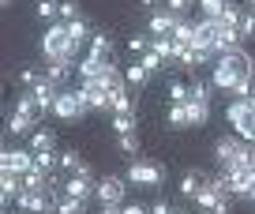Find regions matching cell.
Instances as JSON below:
<instances>
[{"instance_id": "6da1fadb", "label": "cell", "mask_w": 255, "mask_h": 214, "mask_svg": "<svg viewBox=\"0 0 255 214\" xmlns=\"http://www.w3.org/2000/svg\"><path fill=\"white\" fill-rule=\"evenodd\" d=\"M244 75H255V60L244 53V49H229V53H218L210 83H214L218 90H233L237 79H244Z\"/></svg>"}, {"instance_id": "7a4b0ae2", "label": "cell", "mask_w": 255, "mask_h": 214, "mask_svg": "<svg viewBox=\"0 0 255 214\" xmlns=\"http://www.w3.org/2000/svg\"><path fill=\"white\" fill-rule=\"evenodd\" d=\"M79 45H83V41L72 38V30H68V23H64V19L49 23V30L41 34V53H45V60L72 64L75 56H79Z\"/></svg>"}, {"instance_id": "3957f363", "label": "cell", "mask_w": 255, "mask_h": 214, "mask_svg": "<svg viewBox=\"0 0 255 214\" xmlns=\"http://www.w3.org/2000/svg\"><path fill=\"white\" fill-rule=\"evenodd\" d=\"M225 196H229V184H225V177H207V184L199 188V196L191 199V203L199 207V211H229L225 207Z\"/></svg>"}, {"instance_id": "277c9868", "label": "cell", "mask_w": 255, "mask_h": 214, "mask_svg": "<svg viewBox=\"0 0 255 214\" xmlns=\"http://www.w3.org/2000/svg\"><path fill=\"white\" fill-rule=\"evenodd\" d=\"M225 117H229L233 132H237L244 143H255V109L248 105V98H237V102L225 109Z\"/></svg>"}, {"instance_id": "5b68a950", "label": "cell", "mask_w": 255, "mask_h": 214, "mask_svg": "<svg viewBox=\"0 0 255 214\" xmlns=\"http://www.w3.org/2000/svg\"><path fill=\"white\" fill-rule=\"evenodd\" d=\"M128 181L135 184V188H158V184L165 181V166H158V162H150V158H131Z\"/></svg>"}, {"instance_id": "8992f818", "label": "cell", "mask_w": 255, "mask_h": 214, "mask_svg": "<svg viewBox=\"0 0 255 214\" xmlns=\"http://www.w3.org/2000/svg\"><path fill=\"white\" fill-rule=\"evenodd\" d=\"M15 203L23 214H56V196L49 192V184L45 188H23Z\"/></svg>"}, {"instance_id": "52a82bcc", "label": "cell", "mask_w": 255, "mask_h": 214, "mask_svg": "<svg viewBox=\"0 0 255 214\" xmlns=\"http://www.w3.org/2000/svg\"><path fill=\"white\" fill-rule=\"evenodd\" d=\"M222 177H225V184H229V196H244V199H252V192H255V169L225 166V169H222Z\"/></svg>"}, {"instance_id": "ba28073f", "label": "cell", "mask_w": 255, "mask_h": 214, "mask_svg": "<svg viewBox=\"0 0 255 214\" xmlns=\"http://www.w3.org/2000/svg\"><path fill=\"white\" fill-rule=\"evenodd\" d=\"M184 23V15L180 11H169V8H161V11H150V19H146V30L154 34V38H173V30Z\"/></svg>"}, {"instance_id": "9c48e42d", "label": "cell", "mask_w": 255, "mask_h": 214, "mask_svg": "<svg viewBox=\"0 0 255 214\" xmlns=\"http://www.w3.org/2000/svg\"><path fill=\"white\" fill-rule=\"evenodd\" d=\"M124 192H128V184L120 181V177H102V181H98L94 199L102 207H124Z\"/></svg>"}, {"instance_id": "30bf717a", "label": "cell", "mask_w": 255, "mask_h": 214, "mask_svg": "<svg viewBox=\"0 0 255 214\" xmlns=\"http://www.w3.org/2000/svg\"><path fill=\"white\" fill-rule=\"evenodd\" d=\"M53 113H56L60 120H68V124H72V120H79V117H87V109H83V102H79V94H75V90H60V94H56Z\"/></svg>"}, {"instance_id": "8fae6325", "label": "cell", "mask_w": 255, "mask_h": 214, "mask_svg": "<svg viewBox=\"0 0 255 214\" xmlns=\"http://www.w3.org/2000/svg\"><path fill=\"white\" fill-rule=\"evenodd\" d=\"M0 169H11V173H30L34 169V151H0Z\"/></svg>"}, {"instance_id": "7c38bea8", "label": "cell", "mask_w": 255, "mask_h": 214, "mask_svg": "<svg viewBox=\"0 0 255 214\" xmlns=\"http://www.w3.org/2000/svg\"><path fill=\"white\" fill-rule=\"evenodd\" d=\"M191 45L218 53V19H199V23H195V38H191Z\"/></svg>"}, {"instance_id": "4fadbf2b", "label": "cell", "mask_w": 255, "mask_h": 214, "mask_svg": "<svg viewBox=\"0 0 255 214\" xmlns=\"http://www.w3.org/2000/svg\"><path fill=\"white\" fill-rule=\"evenodd\" d=\"M98 192V181L94 177H83V173H72L64 181V196H75V199H90Z\"/></svg>"}, {"instance_id": "5bb4252c", "label": "cell", "mask_w": 255, "mask_h": 214, "mask_svg": "<svg viewBox=\"0 0 255 214\" xmlns=\"http://www.w3.org/2000/svg\"><path fill=\"white\" fill-rule=\"evenodd\" d=\"M19 192H23V177L11 173V169H4V173H0V199L11 203V199H19Z\"/></svg>"}, {"instance_id": "9a60e30c", "label": "cell", "mask_w": 255, "mask_h": 214, "mask_svg": "<svg viewBox=\"0 0 255 214\" xmlns=\"http://www.w3.org/2000/svg\"><path fill=\"white\" fill-rule=\"evenodd\" d=\"M203 184H207V173L191 169V173H184V177H180V196H184V199H195Z\"/></svg>"}, {"instance_id": "2e32d148", "label": "cell", "mask_w": 255, "mask_h": 214, "mask_svg": "<svg viewBox=\"0 0 255 214\" xmlns=\"http://www.w3.org/2000/svg\"><path fill=\"white\" fill-rule=\"evenodd\" d=\"M240 41H244V34H240L237 26H222V23H218V53L240 49Z\"/></svg>"}, {"instance_id": "e0dca14e", "label": "cell", "mask_w": 255, "mask_h": 214, "mask_svg": "<svg viewBox=\"0 0 255 214\" xmlns=\"http://www.w3.org/2000/svg\"><path fill=\"white\" fill-rule=\"evenodd\" d=\"M240 147H244L240 139H218V143H214V158L222 162V166H229V162H237Z\"/></svg>"}, {"instance_id": "ac0fdd59", "label": "cell", "mask_w": 255, "mask_h": 214, "mask_svg": "<svg viewBox=\"0 0 255 214\" xmlns=\"http://www.w3.org/2000/svg\"><path fill=\"white\" fill-rule=\"evenodd\" d=\"M150 75H154V71L146 68L143 60H131V64H128V71H124L128 87H146V83H150Z\"/></svg>"}, {"instance_id": "d6986e66", "label": "cell", "mask_w": 255, "mask_h": 214, "mask_svg": "<svg viewBox=\"0 0 255 214\" xmlns=\"http://www.w3.org/2000/svg\"><path fill=\"white\" fill-rule=\"evenodd\" d=\"M90 56H98V60H113V38L105 30H98L94 38H90Z\"/></svg>"}, {"instance_id": "ffe728a7", "label": "cell", "mask_w": 255, "mask_h": 214, "mask_svg": "<svg viewBox=\"0 0 255 214\" xmlns=\"http://www.w3.org/2000/svg\"><path fill=\"white\" fill-rule=\"evenodd\" d=\"M56 147V132L53 128H34L30 132V151H53Z\"/></svg>"}, {"instance_id": "44dd1931", "label": "cell", "mask_w": 255, "mask_h": 214, "mask_svg": "<svg viewBox=\"0 0 255 214\" xmlns=\"http://www.w3.org/2000/svg\"><path fill=\"white\" fill-rule=\"evenodd\" d=\"M60 169H68V173H83V177H94V169H90L75 151H64V154H60Z\"/></svg>"}, {"instance_id": "7402d4cb", "label": "cell", "mask_w": 255, "mask_h": 214, "mask_svg": "<svg viewBox=\"0 0 255 214\" xmlns=\"http://www.w3.org/2000/svg\"><path fill=\"white\" fill-rule=\"evenodd\" d=\"M109 109L113 113H131V98H128V83L109 90Z\"/></svg>"}, {"instance_id": "603a6c76", "label": "cell", "mask_w": 255, "mask_h": 214, "mask_svg": "<svg viewBox=\"0 0 255 214\" xmlns=\"http://www.w3.org/2000/svg\"><path fill=\"white\" fill-rule=\"evenodd\" d=\"M68 68L72 64H60V60H45V79L53 83V87L64 90V83H68Z\"/></svg>"}, {"instance_id": "cb8c5ba5", "label": "cell", "mask_w": 255, "mask_h": 214, "mask_svg": "<svg viewBox=\"0 0 255 214\" xmlns=\"http://www.w3.org/2000/svg\"><path fill=\"white\" fill-rule=\"evenodd\" d=\"M169 128H191V120H188V102H173V105H169Z\"/></svg>"}, {"instance_id": "d4e9b609", "label": "cell", "mask_w": 255, "mask_h": 214, "mask_svg": "<svg viewBox=\"0 0 255 214\" xmlns=\"http://www.w3.org/2000/svg\"><path fill=\"white\" fill-rule=\"evenodd\" d=\"M83 211H87V199H75V196L56 199V214H83Z\"/></svg>"}, {"instance_id": "484cf974", "label": "cell", "mask_w": 255, "mask_h": 214, "mask_svg": "<svg viewBox=\"0 0 255 214\" xmlns=\"http://www.w3.org/2000/svg\"><path fill=\"white\" fill-rule=\"evenodd\" d=\"M8 132H11V135L34 132V117H26V113H11V117H8Z\"/></svg>"}, {"instance_id": "4316f807", "label": "cell", "mask_w": 255, "mask_h": 214, "mask_svg": "<svg viewBox=\"0 0 255 214\" xmlns=\"http://www.w3.org/2000/svg\"><path fill=\"white\" fill-rule=\"evenodd\" d=\"M113 132L117 135H131L135 132V113H113Z\"/></svg>"}, {"instance_id": "83f0119b", "label": "cell", "mask_w": 255, "mask_h": 214, "mask_svg": "<svg viewBox=\"0 0 255 214\" xmlns=\"http://www.w3.org/2000/svg\"><path fill=\"white\" fill-rule=\"evenodd\" d=\"M56 166H60V158H56L53 151H34V169H41V173H53Z\"/></svg>"}, {"instance_id": "f1b7e54d", "label": "cell", "mask_w": 255, "mask_h": 214, "mask_svg": "<svg viewBox=\"0 0 255 214\" xmlns=\"http://www.w3.org/2000/svg\"><path fill=\"white\" fill-rule=\"evenodd\" d=\"M150 49L169 64V60H173V53H176V41H173V38H150Z\"/></svg>"}, {"instance_id": "f546056e", "label": "cell", "mask_w": 255, "mask_h": 214, "mask_svg": "<svg viewBox=\"0 0 255 214\" xmlns=\"http://www.w3.org/2000/svg\"><path fill=\"white\" fill-rule=\"evenodd\" d=\"M38 19L56 23V19H60V0H38Z\"/></svg>"}, {"instance_id": "4dcf8cb0", "label": "cell", "mask_w": 255, "mask_h": 214, "mask_svg": "<svg viewBox=\"0 0 255 214\" xmlns=\"http://www.w3.org/2000/svg\"><path fill=\"white\" fill-rule=\"evenodd\" d=\"M240 19H244V11L237 8V0H229V4H225V11H222V19H218V23H222V26H237V30H240Z\"/></svg>"}, {"instance_id": "1f68e13d", "label": "cell", "mask_w": 255, "mask_h": 214, "mask_svg": "<svg viewBox=\"0 0 255 214\" xmlns=\"http://www.w3.org/2000/svg\"><path fill=\"white\" fill-rule=\"evenodd\" d=\"M225 4L229 0H199V11H203V19H222Z\"/></svg>"}, {"instance_id": "d6a6232c", "label": "cell", "mask_w": 255, "mask_h": 214, "mask_svg": "<svg viewBox=\"0 0 255 214\" xmlns=\"http://www.w3.org/2000/svg\"><path fill=\"white\" fill-rule=\"evenodd\" d=\"M68 30H72V38H75V41L94 38V30H90V23H87V19H72V23H68Z\"/></svg>"}, {"instance_id": "836d02e7", "label": "cell", "mask_w": 255, "mask_h": 214, "mask_svg": "<svg viewBox=\"0 0 255 214\" xmlns=\"http://www.w3.org/2000/svg\"><path fill=\"white\" fill-rule=\"evenodd\" d=\"M60 19H64V23H72V19H83L79 0H60Z\"/></svg>"}, {"instance_id": "e575fe53", "label": "cell", "mask_w": 255, "mask_h": 214, "mask_svg": "<svg viewBox=\"0 0 255 214\" xmlns=\"http://www.w3.org/2000/svg\"><path fill=\"white\" fill-rule=\"evenodd\" d=\"M41 79H45V71H38V68H23V71H19V83H23L26 90H34Z\"/></svg>"}, {"instance_id": "d590c367", "label": "cell", "mask_w": 255, "mask_h": 214, "mask_svg": "<svg viewBox=\"0 0 255 214\" xmlns=\"http://www.w3.org/2000/svg\"><path fill=\"white\" fill-rule=\"evenodd\" d=\"M188 98H191V87H188V83H180V79L169 83V102H188Z\"/></svg>"}, {"instance_id": "8d00e7d4", "label": "cell", "mask_w": 255, "mask_h": 214, "mask_svg": "<svg viewBox=\"0 0 255 214\" xmlns=\"http://www.w3.org/2000/svg\"><path fill=\"white\" fill-rule=\"evenodd\" d=\"M117 147L128 154V158H135V154H139V139H135V132H131V135H117Z\"/></svg>"}, {"instance_id": "74e56055", "label": "cell", "mask_w": 255, "mask_h": 214, "mask_svg": "<svg viewBox=\"0 0 255 214\" xmlns=\"http://www.w3.org/2000/svg\"><path fill=\"white\" fill-rule=\"evenodd\" d=\"M139 60H143V64H146V68H150V71H161V68H165V60H161V56L154 53V49H146V53L139 56Z\"/></svg>"}, {"instance_id": "f35d334b", "label": "cell", "mask_w": 255, "mask_h": 214, "mask_svg": "<svg viewBox=\"0 0 255 214\" xmlns=\"http://www.w3.org/2000/svg\"><path fill=\"white\" fill-rule=\"evenodd\" d=\"M240 34L255 41V11H244V19H240Z\"/></svg>"}, {"instance_id": "ab89813d", "label": "cell", "mask_w": 255, "mask_h": 214, "mask_svg": "<svg viewBox=\"0 0 255 214\" xmlns=\"http://www.w3.org/2000/svg\"><path fill=\"white\" fill-rule=\"evenodd\" d=\"M146 49H150V41H146V38H128V53H131V56H143Z\"/></svg>"}, {"instance_id": "60d3db41", "label": "cell", "mask_w": 255, "mask_h": 214, "mask_svg": "<svg viewBox=\"0 0 255 214\" xmlns=\"http://www.w3.org/2000/svg\"><path fill=\"white\" fill-rule=\"evenodd\" d=\"M150 214H173V207H169V199H165V196H158V199H154V203H150Z\"/></svg>"}, {"instance_id": "b9f144b4", "label": "cell", "mask_w": 255, "mask_h": 214, "mask_svg": "<svg viewBox=\"0 0 255 214\" xmlns=\"http://www.w3.org/2000/svg\"><path fill=\"white\" fill-rule=\"evenodd\" d=\"M165 8H169V11H180V15H184V11L191 8V0H169Z\"/></svg>"}, {"instance_id": "7bdbcfd3", "label": "cell", "mask_w": 255, "mask_h": 214, "mask_svg": "<svg viewBox=\"0 0 255 214\" xmlns=\"http://www.w3.org/2000/svg\"><path fill=\"white\" fill-rule=\"evenodd\" d=\"M120 214H150V207H139V203H128V207H120Z\"/></svg>"}, {"instance_id": "ee69618b", "label": "cell", "mask_w": 255, "mask_h": 214, "mask_svg": "<svg viewBox=\"0 0 255 214\" xmlns=\"http://www.w3.org/2000/svg\"><path fill=\"white\" fill-rule=\"evenodd\" d=\"M139 8H146V11H154V8H158V0H139Z\"/></svg>"}, {"instance_id": "f6af8a7d", "label": "cell", "mask_w": 255, "mask_h": 214, "mask_svg": "<svg viewBox=\"0 0 255 214\" xmlns=\"http://www.w3.org/2000/svg\"><path fill=\"white\" fill-rule=\"evenodd\" d=\"M248 105H252V109H255V94H252V98H248Z\"/></svg>"}, {"instance_id": "bcb514c9", "label": "cell", "mask_w": 255, "mask_h": 214, "mask_svg": "<svg viewBox=\"0 0 255 214\" xmlns=\"http://www.w3.org/2000/svg\"><path fill=\"white\" fill-rule=\"evenodd\" d=\"M203 214H225V211H203Z\"/></svg>"}, {"instance_id": "7dc6e473", "label": "cell", "mask_w": 255, "mask_h": 214, "mask_svg": "<svg viewBox=\"0 0 255 214\" xmlns=\"http://www.w3.org/2000/svg\"><path fill=\"white\" fill-rule=\"evenodd\" d=\"M0 4H4V8H8V4H11V0H0Z\"/></svg>"}, {"instance_id": "c3c4849f", "label": "cell", "mask_w": 255, "mask_h": 214, "mask_svg": "<svg viewBox=\"0 0 255 214\" xmlns=\"http://www.w3.org/2000/svg\"><path fill=\"white\" fill-rule=\"evenodd\" d=\"M252 203H255V192H252Z\"/></svg>"}, {"instance_id": "681fc988", "label": "cell", "mask_w": 255, "mask_h": 214, "mask_svg": "<svg viewBox=\"0 0 255 214\" xmlns=\"http://www.w3.org/2000/svg\"><path fill=\"white\" fill-rule=\"evenodd\" d=\"M173 214H176V211H173Z\"/></svg>"}]
</instances>
